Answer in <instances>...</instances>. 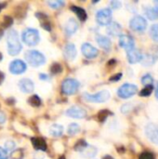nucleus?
I'll return each mask as SVG.
<instances>
[{"instance_id":"09e8293b","label":"nucleus","mask_w":158,"mask_h":159,"mask_svg":"<svg viewBox=\"0 0 158 159\" xmlns=\"http://www.w3.org/2000/svg\"><path fill=\"white\" fill-rule=\"evenodd\" d=\"M5 6H6V3H1V4H0V11H1V9H2Z\"/></svg>"},{"instance_id":"aec40b11","label":"nucleus","mask_w":158,"mask_h":159,"mask_svg":"<svg viewBox=\"0 0 158 159\" xmlns=\"http://www.w3.org/2000/svg\"><path fill=\"white\" fill-rule=\"evenodd\" d=\"M32 143L34 145V147L36 150H40V151H47V143L45 142V140L43 138H39V137H35V138H32L31 139Z\"/></svg>"},{"instance_id":"412c9836","label":"nucleus","mask_w":158,"mask_h":159,"mask_svg":"<svg viewBox=\"0 0 158 159\" xmlns=\"http://www.w3.org/2000/svg\"><path fill=\"white\" fill-rule=\"evenodd\" d=\"M36 17H37V19H39L40 24H41V26L45 30H47V31H50L51 30L50 22H49V20H48V19H47L46 14H43V13L39 12V13H36Z\"/></svg>"},{"instance_id":"37998d69","label":"nucleus","mask_w":158,"mask_h":159,"mask_svg":"<svg viewBox=\"0 0 158 159\" xmlns=\"http://www.w3.org/2000/svg\"><path fill=\"white\" fill-rule=\"evenodd\" d=\"M6 121V116L4 115V113L0 112V123H4Z\"/></svg>"},{"instance_id":"72a5a7b5","label":"nucleus","mask_w":158,"mask_h":159,"mask_svg":"<svg viewBox=\"0 0 158 159\" xmlns=\"http://www.w3.org/2000/svg\"><path fill=\"white\" fill-rule=\"evenodd\" d=\"M62 71V67L60 63H53L50 67V72L53 75H57L59 73H61Z\"/></svg>"},{"instance_id":"f3484780","label":"nucleus","mask_w":158,"mask_h":159,"mask_svg":"<svg viewBox=\"0 0 158 159\" xmlns=\"http://www.w3.org/2000/svg\"><path fill=\"white\" fill-rule=\"evenodd\" d=\"M64 56L67 60L73 61L76 57V48L74 44L69 43L64 48Z\"/></svg>"},{"instance_id":"b1692460","label":"nucleus","mask_w":158,"mask_h":159,"mask_svg":"<svg viewBox=\"0 0 158 159\" xmlns=\"http://www.w3.org/2000/svg\"><path fill=\"white\" fill-rule=\"evenodd\" d=\"M49 133L53 137H60L63 133V127L59 124H53L49 129Z\"/></svg>"},{"instance_id":"9b49d317","label":"nucleus","mask_w":158,"mask_h":159,"mask_svg":"<svg viewBox=\"0 0 158 159\" xmlns=\"http://www.w3.org/2000/svg\"><path fill=\"white\" fill-rule=\"evenodd\" d=\"M81 50H82L83 55L88 59H93L97 57L99 53L98 49L89 43H84L81 47Z\"/></svg>"},{"instance_id":"7ed1b4c3","label":"nucleus","mask_w":158,"mask_h":159,"mask_svg":"<svg viewBox=\"0 0 158 159\" xmlns=\"http://www.w3.org/2000/svg\"><path fill=\"white\" fill-rule=\"evenodd\" d=\"M21 39L27 46H35L40 40L39 33L37 30L33 28L25 29L21 34Z\"/></svg>"},{"instance_id":"8fccbe9b","label":"nucleus","mask_w":158,"mask_h":159,"mask_svg":"<svg viewBox=\"0 0 158 159\" xmlns=\"http://www.w3.org/2000/svg\"><path fill=\"white\" fill-rule=\"evenodd\" d=\"M102 159H114L111 156H105V157H103V158Z\"/></svg>"},{"instance_id":"a18cd8bd","label":"nucleus","mask_w":158,"mask_h":159,"mask_svg":"<svg viewBox=\"0 0 158 159\" xmlns=\"http://www.w3.org/2000/svg\"><path fill=\"white\" fill-rule=\"evenodd\" d=\"M40 78L43 79V80H46V79H48V76L46 75H44V74H41L40 75Z\"/></svg>"},{"instance_id":"de8ad7c7","label":"nucleus","mask_w":158,"mask_h":159,"mask_svg":"<svg viewBox=\"0 0 158 159\" xmlns=\"http://www.w3.org/2000/svg\"><path fill=\"white\" fill-rule=\"evenodd\" d=\"M156 99L158 100V83L157 85H156Z\"/></svg>"},{"instance_id":"423d86ee","label":"nucleus","mask_w":158,"mask_h":159,"mask_svg":"<svg viewBox=\"0 0 158 159\" xmlns=\"http://www.w3.org/2000/svg\"><path fill=\"white\" fill-rule=\"evenodd\" d=\"M137 91H138L137 86L133 84H124L118 89L117 95L121 99H129L132 97L133 95H135Z\"/></svg>"},{"instance_id":"2f4dec72","label":"nucleus","mask_w":158,"mask_h":159,"mask_svg":"<svg viewBox=\"0 0 158 159\" xmlns=\"http://www.w3.org/2000/svg\"><path fill=\"white\" fill-rule=\"evenodd\" d=\"M153 89H154L153 85H151V86H145V88L143 89H142L140 95L142 96V97H148V96H150L152 94Z\"/></svg>"},{"instance_id":"bb28decb","label":"nucleus","mask_w":158,"mask_h":159,"mask_svg":"<svg viewBox=\"0 0 158 159\" xmlns=\"http://www.w3.org/2000/svg\"><path fill=\"white\" fill-rule=\"evenodd\" d=\"M79 131H80V127H79L78 124H75V123L70 124L69 127H68V129H67L68 134H70V135H72V136L77 134Z\"/></svg>"},{"instance_id":"f257e3e1","label":"nucleus","mask_w":158,"mask_h":159,"mask_svg":"<svg viewBox=\"0 0 158 159\" xmlns=\"http://www.w3.org/2000/svg\"><path fill=\"white\" fill-rule=\"evenodd\" d=\"M7 50L10 55L14 56L20 52L22 47L19 39L18 33L15 30H9V32L7 33Z\"/></svg>"},{"instance_id":"f8f14e48","label":"nucleus","mask_w":158,"mask_h":159,"mask_svg":"<svg viewBox=\"0 0 158 159\" xmlns=\"http://www.w3.org/2000/svg\"><path fill=\"white\" fill-rule=\"evenodd\" d=\"M66 115L73 118H83V117H86L87 112L85 109L79 106H73V107H70L66 111Z\"/></svg>"},{"instance_id":"c03bdc74","label":"nucleus","mask_w":158,"mask_h":159,"mask_svg":"<svg viewBox=\"0 0 158 159\" xmlns=\"http://www.w3.org/2000/svg\"><path fill=\"white\" fill-rule=\"evenodd\" d=\"M4 79H5V75H4V73L0 72V85L3 83Z\"/></svg>"},{"instance_id":"a211bd4d","label":"nucleus","mask_w":158,"mask_h":159,"mask_svg":"<svg viewBox=\"0 0 158 159\" xmlns=\"http://www.w3.org/2000/svg\"><path fill=\"white\" fill-rule=\"evenodd\" d=\"M96 41L99 44V46L101 48H102L103 49H105V50H109L111 48V47H112L111 40L108 37L104 36V35H101V34L97 35L96 36Z\"/></svg>"},{"instance_id":"4468645a","label":"nucleus","mask_w":158,"mask_h":159,"mask_svg":"<svg viewBox=\"0 0 158 159\" xmlns=\"http://www.w3.org/2000/svg\"><path fill=\"white\" fill-rule=\"evenodd\" d=\"M19 87H20V89L24 93H30L34 89V85L33 81L28 78L21 79L19 83Z\"/></svg>"},{"instance_id":"6ab92c4d","label":"nucleus","mask_w":158,"mask_h":159,"mask_svg":"<svg viewBox=\"0 0 158 159\" xmlns=\"http://www.w3.org/2000/svg\"><path fill=\"white\" fill-rule=\"evenodd\" d=\"M122 32V27L120 26V24H118L117 22H111L109 25H108V28H107V33L112 35V36H118L120 35Z\"/></svg>"},{"instance_id":"4c0bfd02","label":"nucleus","mask_w":158,"mask_h":159,"mask_svg":"<svg viewBox=\"0 0 158 159\" xmlns=\"http://www.w3.org/2000/svg\"><path fill=\"white\" fill-rule=\"evenodd\" d=\"M110 115V113H109V111H107V110H102V111H101L99 114H98V119L100 120V121H104L106 118H107V116Z\"/></svg>"},{"instance_id":"20e7f679","label":"nucleus","mask_w":158,"mask_h":159,"mask_svg":"<svg viewBox=\"0 0 158 159\" xmlns=\"http://www.w3.org/2000/svg\"><path fill=\"white\" fill-rule=\"evenodd\" d=\"M83 98L90 102H104L110 99V92L108 90H102L95 94H89L85 92Z\"/></svg>"},{"instance_id":"c85d7f7f","label":"nucleus","mask_w":158,"mask_h":159,"mask_svg":"<svg viewBox=\"0 0 158 159\" xmlns=\"http://www.w3.org/2000/svg\"><path fill=\"white\" fill-rule=\"evenodd\" d=\"M10 159H22L23 158V151L21 149H15L10 154Z\"/></svg>"},{"instance_id":"79ce46f5","label":"nucleus","mask_w":158,"mask_h":159,"mask_svg":"<svg viewBox=\"0 0 158 159\" xmlns=\"http://www.w3.org/2000/svg\"><path fill=\"white\" fill-rule=\"evenodd\" d=\"M121 76H122V74H117V75H115V76H112V77L110 78V80H111V81H117V80H119V79L121 78Z\"/></svg>"},{"instance_id":"c9c22d12","label":"nucleus","mask_w":158,"mask_h":159,"mask_svg":"<svg viewBox=\"0 0 158 159\" xmlns=\"http://www.w3.org/2000/svg\"><path fill=\"white\" fill-rule=\"evenodd\" d=\"M47 4L52 8H60V7H61L64 5V2L63 1H60V0H57V1H48Z\"/></svg>"},{"instance_id":"6e6552de","label":"nucleus","mask_w":158,"mask_h":159,"mask_svg":"<svg viewBox=\"0 0 158 159\" xmlns=\"http://www.w3.org/2000/svg\"><path fill=\"white\" fill-rule=\"evenodd\" d=\"M129 27L135 32H143L147 27L146 20L142 16H135L130 20Z\"/></svg>"},{"instance_id":"a878e982","label":"nucleus","mask_w":158,"mask_h":159,"mask_svg":"<svg viewBox=\"0 0 158 159\" xmlns=\"http://www.w3.org/2000/svg\"><path fill=\"white\" fill-rule=\"evenodd\" d=\"M12 23H13V20H12V18L11 17H9V16H5L4 18H3V20H2V21H1V23H0V28H2V29H6V28H8L9 26H11L12 25Z\"/></svg>"},{"instance_id":"39448f33","label":"nucleus","mask_w":158,"mask_h":159,"mask_svg":"<svg viewBox=\"0 0 158 159\" xmlns=\"http://www.w3.org/2000/svg\"><path fill=\"white\" fill-rule=\"evenodd\" d=\"M79 88V82L74 78H67L61 84V91L66 95L74 94Z\"/></svg>"},{"instance_id":"49530a36","label":"nucleus","mask_w":158,"mask_h":159,"mask_svg":"<svg viewBox=\"0 0 158 159\" xmlns=\"http://www.w3.org/2000/svg\"><path fill=\"white\" fill-rule=\"evenodd\" d=\"M3 34H4V30H3L2 28H0V39L2 38Z\"/></svg>"},{"instance_id":"393cba45","label":"nucleus","mask_w":158,"mask_h":159,"mask_svg":"<svg viewBox=\"0 0 158 159\" xmlns=\"http://www.w3.org/2000/svg\"><path fill=\"white\" fill-rule=\"evenodd\" d=\"M71 9L77 15V17L81 20H87V12L84 8L80 7H76V6H72Z\"/></svg>"},{"instance_id":"2eb2a0df","label":"nucleus","mask_w":158,"mask_h":159,"mask_svg":"<svg viewBox=\"0 0 158 159\" xmlns=\"http://www.w3.org/2000/svg\"><path fill=\"white\" fill-rule=\"evenodd\" d=\"M127 56H128V60L129 63H137L139 61H142V53L138 49H135V48L128 51Z\"/></svg>"},{"instance_id":"3c124183","label":"nucleus","mask_w":158,"mask_h":159,"mask_svg":"<svg viewBox=\"0 0 158 159\" xmlns=\"http://www.w3.org/2000/svg\"><path fill=\"white\" fill-rule=\"evenodd\" d=\"M2 59H3V55H2V53L0 52V61H2Z\"/></svg>"},{"instance_id":"1a4fd4ad","label":"nucleus","mask_w":158,"mask_h":159,"mask_svg":"<svg viewBox=\"0 0 158 159\" xmlns=\"http://www.w3.org/2000/svg\"><path fill=\"white\" fill-rule=\"evenodd\" d=\"M9 71L14 75H20L26 71V63L21 60H14L9 64Z\"/></svg>"},{"instance_id":"ddd939ff","label":"nucleus","mask_w":158,"mask_h":159,"mask_svg":"<svg viewBox=\"0 0 158 159\" xmlns=\"http://www.w3.org/2000/svg\"><path fill=\"white\" fill-rule=\"evenodd\" d=\"M119 45H120V47L125 48L127 51H129L134 48L135 42L131 36H129L128 34H123L119 38Z\"/></svg>"},{"instance_id":"dca6fc26","label":"nucleus","mask_w":158,"mask_h":159,"mask_svg":"<svg viewBox=\"0 0 158 159\" xmlns=\"http://www.w3.org/2000/svg\"><path fill=\"white\" fill-rule=\"evenodd\" d=\"M78 29V23L77 21L74 19V18H71L67 20L65 26H64V30H65V33L69 35L74 34Z\"/></svg>"},{"instance_id":"f03ea898","label":"nucleus","mask_w":158,"mask_h":159,"mask_svg":"<svg viewBox=\"0 0 158 159\" xmlns=\"http://www.w3.org/2000/svg\"><path fill=\"white\" fill-rule=\"evenodd\" d=\"M24 57H25V60L28 61V63L34 67L40 66L46 62L45 56L37 50H28L26 51Z\"/></svg>"},{"instance_id":"a19ab883","label":"nucleus","mask_w":158,"mask_h":159,"mask_svg":"<svg viewBox=\"0 0 158 159\" xmlns=\"http://www.w3.org/2000/svg\"><path fill=\"white\" fill-rule=\"evenodd\" d=\"M110 5L113 8H119L121 7V3L119 1H112Z\"/></svg>"},{"instance_id":"4be33fe9","label":"nucleus","mask_w":158,"mask_h":159,"mask_svg":"<svg viewBox=\"0 0 158 159\" xmlns=\"http://www.w3.org/2000/svg\"><path fill=\"white\" fill-rule=\"evenodd\" d=\"M97 149L94 147V146H91V145H88L82 152V156L85 157V158H92L96 156L97 154Z\"/></svg>"},{"instance_id":"9d476101","label":"nucleus","mask_w":158,"mask_h":159,"mask_svg":"<svg viewBox=\"0 0 158 159\" xmlns=\"http://www.w3.org/2000/svg\"><path fill=\"white\" fill-rule=\"evenodd\" d=\"M145 134L148 137V139L158 144V126L155 124H148L145 128Z\"/></svg>"},{"instance_id":"7c9ffc66","label":"nucleus","mask_w":158,"mask_h":159,"mask_svg":"<svg viewBox=\"0 0 158 159\" xmlns=\"http://www.w3.org/2000/svg\"><path fill=\"white\" fill-rule=\"evenodd\" d=\"M150 34L155 41L158 42V24H153L150 29Z\"/></svg>"},{"instance_id":"ea45409f","label":"nucleus","mask_w":158,"mask_h":159,"mask_svg":"<svg viewBox=\"0 0 158 159\" xmlns=\"http://www.w3.org/2000/svg\"><path fill=\"white\" fill-rule=\"evenodd\" d=\"M7 158H8L7 152L4 148L0 147V159H7Z\"/></svg>"},{"instance_id":"f704fd0d","label":"nucleus","mask_w":158,"mask_h":159,"mask_svg":"<svg viewBox=\"0 0 158 159\" xmlns=\"http://www.w3.org/2000/svg\"><path fill=\"white\" fill-rule=\"evenodd\" d=\"M156 61V59L153 56H146L144 59H142V63L143 65H152Z\"/></svg>"},{"instance_id":"0eeeda50","label":"nucleus","mask_w":158,"mask_h":159,"mask_svg":"<svg viewBox=\"0 0 158 159\" xmlns=\"http://www.w3.org/2000/svg\"><path fill=\"white\" fill-rule=\"evenodd\" d=\"M96 20L100 25H109L112 22V10L110 8H102L96 14Z\"/></svg>"},{"instance_id":"473e14b6","label":"nucleus","mask_w":158,"mask_h":159,"mask_svg":"<svg viewBox=\"0 0 158 159\" xmlns=\"http://www.w3.org/2000/svg\"><path fill=\"white\" fill-rule=\"evenodd\" d=\"M154 82V78L151 75H145L142 78V83L144 86H151Z\"/></svg>"},{"instance_id":"cd10ccee","label":"nucleus","mask_w":158,"mask_h":159,"mask_svg":"<svg viewBox=\"0 0 158 159\" xmlns=\"http://www.w3.org/2000/svg\"><path fill=\"white\" fill-rule=\"evenodd\" d=\"M28 102L32 105V106H34V107H38L41 105V100L40 98L37 96V95H33L29 98L28 100Z\"/></svg>"},{"instance_id":"c756f323","label":"nucleus","mask_w":158,"mask_h":159,"mask_svg":"<svg viewBox=\"0 0 158 159\" xmlns=\"http://www.w3.org/2000/svg\"><path fill=\"white\" fill-rule=\"evenodd\" d=\"M88 144L87 143L86 141L84 140H79L75 144H74V150L75 151H79V152H82Z\"/></svg>"},{"instance_id":"864d4df0","label":"nucleus","mask_w":158,"mask_h":159,"mask_svg":"<svg viewBox=\"0 0 158 159\" xmlns=\"http://www.w3.org/2000/svg\"><path fill=\"white\" fill-rule=\"evenodd\" d=\"M59 159H65V157H64L62 156V157H60V158H59Z\"/></svg>"},{"instance_id":"e433bc0d","label":"nucleus","mask_w":158,"mask_h":159,"mask_svg":"<svg viewBox=\"0 0 158 159\" xmlns=\"http://www.w3.org/2000/svg\"><path fill=\"white\" fill-rule=\"evenodd\" d=\"M5 147H6V151H9V152H12L15 150V147H16V143L13 142V141H7L6 143H5Z\"/></svg>"},{"instance_id":"603ef678","label":"nucleus","mask_w":158,"mask_h":159,"mask_svg":"<svg viewBox=\"0 0 158 159\" xmlns=\"http://www.w3.org/2000/svg\"><path fill=\"white\" fill-rule=\"evenodd\" d=\"M155 4H156V7H157V8H158V0H157V1H155Z\"/></svg>"},{"instance_id":"5701e85b","label":"nucleus","mask_w":158,"mask_h":159,"mask_svg":"<svg viewBox=\"0 0 158 159\" xmlns=\"http://www.w3.org/2000/svg\"><path fill=\"white\" fill-rule=\"evenodd\" d=\"M144 13L151 20H156L158 19V9L156 7H147L146 8H144Z\"/></svg>"},{"instance_id":"58836bf2","label":"nucleus","mask_w":158,"mask_h":159,"mask_svg":"<svg viewBox=\"0 0 158 159\" xmlns=\"http://www.w3.org/2000/svg\"><path fill=\"white\" fill-rule=\"evenodd\" d=\"M139 159H155V156L150 152H143L140 155Z\"/></svg>"}]
</instances>
